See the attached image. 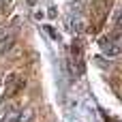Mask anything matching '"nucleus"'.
Wrapping results in <instances>:
<instances>
[{
  "mask_svg": "<svg viewBox=\"0 0 122 122\" xmlns=\"http://www.w3.org/2000/svg\"><path fill=\"white\" fill-rule=\"evenodd\" d=\"M101 45H103V51H105L107 56H118V54L122 51L120 45H116V43H109V45H107V43H105V39L101 41Z\"/></svg>",
  "mask_w": 122,
  "mask_h": 122,
  "instance_id": "obj_1",
  "label": "nucleus"
},
{
  "mask_svg": "<svg viewBox=\"0 0 122 122\" xmlns=\"http://www.w3.org/2000/svg\"><path fill=\"white\" fill-rule=\"evenodd\" d=\"M32 114H34L32 109H26V112H21V114H17V120H15V122H32V118H34Z\"/></svg>",
  "mask_w": 122,
  "mask_h": 122,
  "instance_id": "obj_2",
  "label": "nucleus"
},
{
  "mask_svg": "<svg viewBox=\"0 0 122 122\" xmlns=\"http://www.w3.org/2000/svg\"><path fill=\"white\" fill-rule=\"evenodd\" d=\"M114 26H116V34H120L122 32V9L116 11V15H114Z\"/></svg>",
  "mask_w": 122,
  "mask_h": 122,
  "instance_id": "obj_3",
  "label": "nucleus"
},
{
  "mask_svg": "<svg viewBox=\"0 0 122 122\" xmlns=\"http://www.w3.org/2000/svg\"><path fill=\"white\" fill-rule=\"evenodd\" d=\"M17 120V112L11 107L9 109V114H4V116H0V122H15Z\"/></svg>",
  "mask_w": 122,
  "mask_h": 122,
  "instance_id": "obj_4",
  "label": "nucleus"
},
{
  "mask_svg": "<svg viewBox=\"0 0 122 122\" xmlns=\"http://www.w3.org/2000/svg\"><path fill=\"white\" fill-rule=\"evenodd\" d=\"M13 43H15V39H13V36H9L6 41H0V54H4V51H9Z\"/></svg>",
  "mask_w": 122,
  "mask_h": 122,
  "instance_id": "obj_5",
  "label": "nucleus"
},
{
  "mask_svg": "<svg viewBox=\"0 0 122 122\" xmlns=\"http://www.w3.org/2000/svg\"><path fill=\"white\" fill-rule=\"evenodd\" d=\"M45 30H47V34H49V36H51V39H54V41H60V36H58V34H56V32H54V28H49V26H47V28H45Z\"/></svg>",
  "mask_w": 122,
  "mask_h": 122,
  "instance_id": "obj_6",
  "label": "nucleus"
},
{
  "mask_svg": "<svg viewBox=\"0 0 122 122\" xmlns=\"http://www.w3.org/2000/svg\"><path fill=\"white\" fill-rule=\"evenodd\" d=\"M120 49H122V45H120Z\"/></svg>",
  "mask_w": 122,
  "mask_h": 122,
  "instance_id": "obj_7",
  "label": "nucleus"
}]
</instances>
